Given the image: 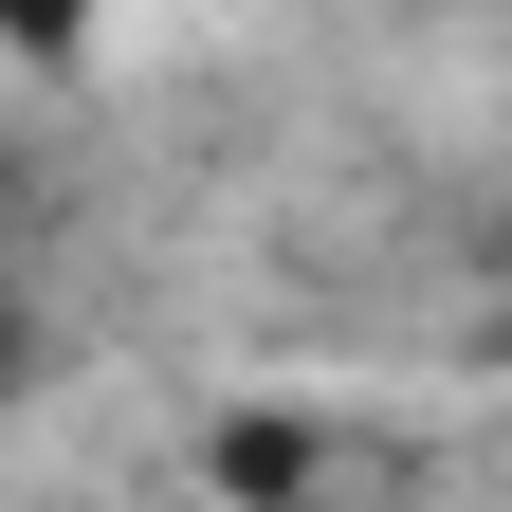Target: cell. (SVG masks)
Returning a JSON list of instances; mask_svg holds the SVG:
<instances>
[{"label":"cell","mask_w":512,"mask_h":512,"mask_svg":"<svg viewBox=\"0 0 512 512\" xmlns=\"http://www.w3.org/2000/svg\"><path fill=\"white\" fill-rule=\"evenodd\" d=\"M92 37H110V0H0V55H19V74H74Z\"/></svg>","instance_id":"6da1fadb"},{"label":"cell","mask_w":512,"mask_h":512,"mask_svg":"<svg viewBox=\"0 0 512 512\" xmlns=\"http://www.w3.org/2000/svg\"><path fill=\"white\" fill-rule=\"evenodd\" d=\"M0 403H19V293H0Z\"/></svg>","instance_id":"7a4b0ae2"}]
</instances>
